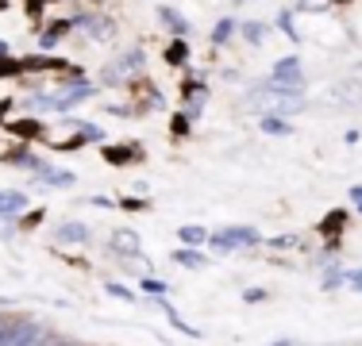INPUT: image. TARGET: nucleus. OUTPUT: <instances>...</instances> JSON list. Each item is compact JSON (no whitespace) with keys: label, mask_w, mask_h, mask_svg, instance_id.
<instances>
[{"label":"nucleus","mask_w":362,"mask_h":346,"mask_svg":"<svg viewBox=\"0 0 362 346\" xmlns=\"http://www.w3.org/2000/svg\"><path fill=\"white\" fill-rule=\"evenodd\" d=\"M158 16H162V23H166L170 31H174V35H181V39H185V31H189V20H185V16L177 12V8L162 4V8H158Z\"/></svg>","instance_id":"obj_8"},{"label":"nucleus","mask_w":362,"mask_h":346,"mask_svg":"<svg viewBox=\"0 0 362 346\" xmlns=\"http://www.w3.org/2000/svg\"><path fill=\"white\" fill-rule=\"evenodd\" d=\"M335 100H347V104H362V81H343L332 89Z\"/></svg>","instance_id":"obj_9"},{"label":"nucleus","mask_w":362,"mask_h":346,"mask_svg":"<svg viewBox=\"0 0 362 346\" xmlns=\"http://www.w3.org/2000/svg\"><path fill=\"white\" fill-rule=\"evenodd\" d=\"M262 131L266 135H293V127H289V119H281V116H266L262 119Z\"/></svg>","instance_id":"obj_18"},{"label":"nucleus","mask_w":362,"mask_h":346,"mask_svg":"<svg viewBox=\"0 0 362 346\" xmlns=\"http://www.w3.org/2000/svg\"><path fill=\"white\" fill-rule=\"evenodd\" d=\"M28 208V196L16 193V189H0V215H16Z\"/></svg>","instance_id":"obj_7"},{"label":"nucleus","mask_w":362,"mask_h":346,"mask_svg":"<svg viewBox=\"0 0 362 346\" xmlns=\"http://www.w3.org/2000/svg\"><path fill=\"white\" fill-rule=\"evenodd\" d=\"M231 31H235V20H220L216 28H212V42H228Z\"/></svg>","instance_id":"obj_20"},{"label":"nucleus","mask_w":362,"mask_h":346,"mask_svg":"<svg viewBox=\"0 0 362 346\" xmlns=\"http://www.w3.org/2000/svg\"><path fill=\"white\" fill-rule=\"evenodd\" d=\"M174 262L177 266H189V270H201L204 254H201V250H193V246H185V250H177V254H174Z\"/></svg>","instance_id":"obj_16"},{"label":"nucleus","mask_w":362,"mask_h":346,"mask_svg":"<svg viewBox=\"0 0 362 346\" xmlns=\"http://www.w3.org/2000/svg\"><path fill=\"white\" fill-rule=\"evenodd\" d=\"M4 331H8V327H4V319H0V339H4Z\"/></svg>","instance_id":"obj_32"},{"label":"nucleus","mask_w":362,"mask_h":346,"mask_svg":"<svg viewBox=\"0 0 362 346\" xmlns=\"http://www.w3.org/2000/svg\"><path fill=\"white\" fill-rule=\"evenodd\" d=\"M143 158V146H105V162H112V166H127V162H139Z\"/></svg>","instance_id":"obj_5"},{"label":"nucleus","mask_w":362,"mask_h":346,"mask_svg":"<svg viewBox=\"0 0 362 346\" xmlns=\"http://www.w3.org/2000/svg\"><path fill=\"white\" fill-rule=\"evenodd\" d=\"M177 239L185 242V246H201V242H209V231L197 227V223H185V227H177Z\"/></svg>","instance_id":"obj_11"},{"label":"nucleus","mask_w":362,"mask_h":346,"mask_svg":"<svg viewBox=\"0 0 362 346\" xmlns=\"http://www.w3.org/2000/svg\"><path fill=\"white\" fill-rule=\"evenodd\" d=\"M70 28H74V20H62V23H50V28L42 31V39H39V42H42V50H50V47H54V42L62 39V35L70 31Z\"/></svg>","instance_id":"obj_12"},{"label":"nucleus","mask_w":362,"mask_h":346,"mask_svg":"<svg viewBox=\"0 0 362 346\" xmlns=\"http://www.w3.org/2000/svg\"><path fill=\"white\" fill-rule=\"evenodd\" d=\"M209 242L216 250H235V246H258L262 235H258L255 227H228V231H220V235H209Z\"/></svg>","instance_id":"obj_3"},{"label":"nucleus","mask_w":362,"mask_h":346,"mask_svg":"<svg viewBox=\"0 0 362 346\" xmlns=\"http://www.w3.org/2000/svg\"><path fill=\"white\" fill-rule=\"evenodd\" d=\"M351 285H362V270H355V273H351Z\"/></svg>","instance_id":"obj_30"},{"label":"nucleus","mask_w":362,"mask_h":346,"mask_svg":"<svg viewBox=\"0 0 362 346\" xmlns=\"http://www.w3.org/2000/svg\"><path fill=\"white\" fill-rule=\"evenodd\" d=\"M54 239H58V242H74V246H81V242H89V227H85V223H58Z\"/></svg>","instance_id":"obj_6"},{"label":"nucleus","mask_w":362,"mask_h":346,"mask_svg":"<svg viewBox=\"0 0 362 346\" xmlns=\"http://www.w3.org/2000/svg\"><path fill=\"white\" fill-rule=\"evenodd\" d=\"M300 58H281V62H274V73L266 85H274V89H286V93H300Z\"/></svg>","instance_id":"obj_2"},{"label":"nucleus","mask_w":362,"mask_h":346,"mask_svg":"<svg viewBox=\"0 0 362 346\" xmlns=\"http://www.w3.org/2000/svg\"><path fill=\"white\" fill-rule=\"evenodd\" d=\"M50 346H74V342H50Z\"/></svg>","instance_id":"obj_33"},{"label":"nucleus","mask_w":362,"mask_h":346,"mask_svg":"<svg viewBox=\"0 0 362 346\" xmlns=\"http://www.w3.org/2000/svg\"><path fill=\"white\" fill-rule=\"evenodd\" d=\"M12 135H20V138H39L42 127L35 124V119H12Z\"/></svg>","instance_id":"obj_17"},{"label":"nucleus","mask_w":362,"mask_h":346,"mask_svg":"<svg viewBox=\"0 0 362 346\" xmlns=\"http://www.w3.org/2000/svg\"><path fill=\"white\" fill-rule=\"evenodd\" d=\"M42 185H58V189H70L74 185V173L70 169H42Z\"/></svg>","instance_id":"obj_15"},{"label":"nucleus","mask_w":362,"mask_h":346,"mask_svg":"<svg viewBox=\"0 0 362 346\" xmlns=\"http://www.w3.org/2000/svg\"><path fill=\"white\" fill-rule=\"evenodd\" d=\"M189 131V116H174V135H185Z\"/></svg>","instance_id":"obj_28"},{"label":"nucleus","mask_w":362,"mask_h":346,"mask_svg":"<svg viewBox=\"0 0 362 346\" xmlns=\"http://www.w3.org/2000/svg\"><path fill=\"white\" fill-rule=\"evenodd\" d=\"M166 62H170V66H185V62H189V42H185V39H174V42L166 47Z\"/></svg>","instance_id":"obj_14"},{"label":"nucleus","mask_w":362,"mask_h":346,"mask_svg":"<svg viewBox=\"0 0 362 346\" xmlns=\"http://www.w3.org/2000/svg\"><path fill=\"white\" fill-rule=\"evenodd\" d=\"M112 250H119V254H139L135 231H116V235H112Z\"/></svg>","instance_id":"obj_10"},{"label":"nucleus","mask_w":362,"mask_h":346,"mask_svg":"<svg viewBox=\"0 0 362 346\" xmlns=\"http://www.w3.org/2000/svg\"><path fill=\"white\" fill-rule=\"evenodd\" d=\"M243 300H247V304H262V300H266V289H243Z\"/></svg>","instance_id":"obj_23"},{"label":"nucleus","mask_w":362,"mask_h":346,"mask_svg":"<svg viewBox=\"0 0 362 346\" xmlns=\"http://www.w3.org/2000/svg\"><path fill=\"white\" fill-rule=\"evenodd\" d=\"M119 208H127V212H143V201H135V196H127V201H119Z\"/></svg>","instance_id":"obj_27"},{"label":"nucleus","mask_w":362,"mask_h":346,"mask_svg":"<svg viewBox=\"0 0 362 346\" xmlns=\"http://www.w3.org/2000/svg\"><path fill=\"white\" fill-rule=\"evenodd\" d=\"M74 28H85L93 39H112V35H116V23H112L108 16H77Z\"/></svg>","instance_id":"obj_4"},{"label":"nucleus","mask_w":362,"mask_h":346,"mask_svg":"<svg viewBox=\"0 0 362 346\" xmlns=\"http://www.w3.org/2000/svg\"><path fill=\"white\" fill-rule=\"evenodd\" d=\"M108 292H112V297H119V300H135L132 289H124V285H116V281H108Z\"/></svg>","instance_id":"obj_24"},{"label":"nucleus","mask_w":362,"mask_h":346,"mask_svg":"<svg viewBox=\"0 0 362 346\" xmlns=\"http://www.w3.org/2000/svg\"><path fill=\"white\" fill-rule=\"evenodd\" d=\"M351 201H355V204H358V212H362V185L351 189Z\"/></svg>","instance_id":"obj_29"},{"label":"nucleus","mask_w":362,"mask_h":346,"mask_svg":"<svg viewBox=\"0 0 362 346\" xmlns=\"http://www.w3.org/2000/svg\"><path fill=\"white\" fill-rule=\"evenodd\" d=\"M23 69H66L62 58H50V54H35V58H20Z\"/></svg>","instance_id":"obj_13"},{"label":"nucleus","mask_w":362,"mask_h":346,"mask_svg":"<svg viewBox=\"0 0 362 346\" xmlns=\"http://www.w3.org/2000/svg\"><path fill=\"white\" fill-rule=\"evenodd\" d=\"M0 58H8V42L4 39H0Z\"/></svg>","instance_id":"obj_31"},{"label":"nucleus","mask_w":362,"mask_h":346,"mask_svg":"<svg viewBox=\"0 0 362 346\" xmlns=\"http://www.w3.org/2000/svg\"><path fill=\"white\" fill-rule=\"evenodd\" d=\"M339 4H343V0H339Z\"/></svg>","instance_id":"obj_34"},{"label":"nucleus","mask_w":362,"mask_h":346,"mask_svg":"<svg viewBox=\"0 0 362 346\" xmlns=\"http://www.w3.org/2000/svg\"><path fill=\"white\" fill-rule=\"evenodd\" d=\"M278 28L286 31V35H289L293 42H297V31H293V23H289V12H281V16H278Z\"/></svg>","instance_id":"obj_25"},{"label":"nucleus","mask_w":362,"mask_h":346,"mask_svg":"<svg viewBox=\"0 0 362 346\" xmlns=\"http://www.w3.org/2000/svg\"><path fill=\"white\" fill-rule=\"evenodd\" d=\"M332 231H335V239H339V231H343V212H332V215L324 220V235H327V239H332Z\"/></svg>","instance_id":"obj_21"},{"label":"nucleus","mask_w":362,"mask_h":346,"mask_svg":"<svg viewBox=\"0 0 362 346\" xmlns=\"http://www.w3.org/2000/svg\"><path fill=\"white\" fill-rule=\"evenodd\" d=\"M143 289H146V292H154V297H162V292H166V285H162V281H151V277H146Z\"/></svg>","instance_id":"obj_26"},{"label":"nucleus","mask_w":362,"mask_h":346,"mask_svg":"<svg viewBox=\"0 0 362 346\" xmlns=\"http://www.w3.org/2000/svg\"><path fill=\"white\" fill-rule=\"evenodd\" d=\"M243 35H247V39H251V42H262L266 28H262V23H243Z\"/></svg>","instance_id":"obj_22"},{"label":"nucleus","mask_w":362,"mask_h":346,"mask_svg":"<svg viewBox=\"0 0 362 346\" xmlns=\"http://www.w3.org/2000/svg\"><path fill=\"white\" fill-rule=\"evenodd\" d=\"M20 73H23L20 58H0V81H4V77H20Z\"/></svg>","instance_id":"obj_19"},{"label":"nucleus","mask_w":362,"mask_h":346,"mask_svg":"<svg viewBox=\"0 0 362 346\" xmlns=\"http://www.w3.org/2000/svg\"><path fill=\"white\" fill-rule=\"evenodd\" d=\"M243 108L255 112V116H293V112H305V93H286L274 89V85H255L251 93L243 97Z\"/></svg>","instance_id":"obj_1"}]
</instances>
